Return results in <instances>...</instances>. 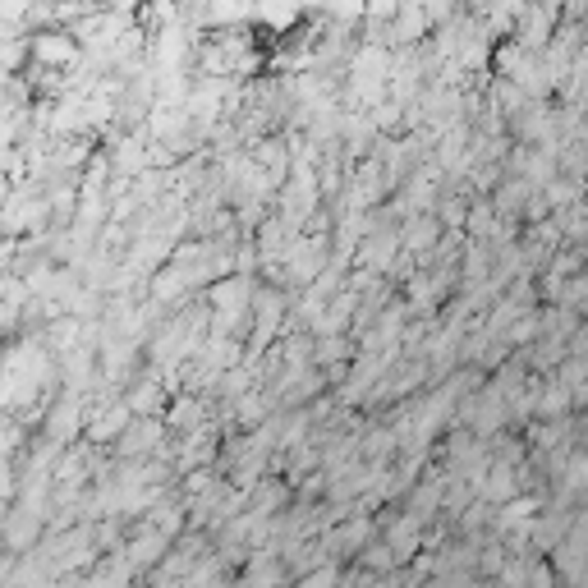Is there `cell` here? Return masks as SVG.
<instances>
[{"mask_svg": "<svg viewBox=\"0 0 588 588\" xmlns=\"http://www.w3.org/2000/svg\"><path fill=\"white\" fill-rule=\"evenodd\" d=\"M396 10H400L396 0H368V14H382L386 19V14H396Z\"/></svg>", "mask_w": 588, "mask_h": 588, "instance_id": "6da1fadb", "label": "cell"}]
</instances>
